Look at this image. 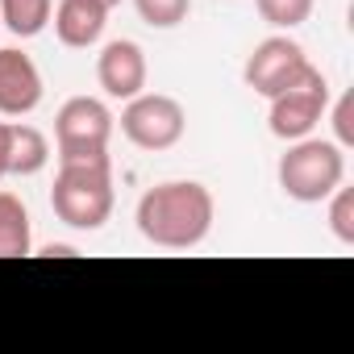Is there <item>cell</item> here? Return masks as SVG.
<instances>
[{"label":"cell","mask_w":354,"mask_h":354,"mask_svg":"<svg viewBox=\"0 0 354 354\" xmlns=\"http://www.w3.org/2000/svg\"><path fill=\"white\" fill-rule=\"evenodd\" d=\"M217 201L196 180H167L142 192L133 221L138 234L158 250H196L213 234Z\"/></svg>","instance_id":"6da1fadb"},{"label":"cell","mask_w":354,"mask_h":354,"mask_svg":"<svg viewBox=\"0 0 354 354\" xmlns=\"http://www.w3.org/2000/svg\"><path fill=\"white\" fill-rule=\"evenodd\" d=\"M113 162L109 154L88 158H59V175L50 188V209L67 230H100L113 217Z\"/></svg>","instance_id":"7a4b0ae2"},{"label":"cell","mask_w":354,"mask_h":354,"mask_svg":"<svg viewBox=\"0 0 354 354\" xmlns=\"http://www.w3.org/2000/svg\"><path fill=\"white\" fill-rule=\"evenodd\" d=\"M275 175H279V188L288 201L321 205L337 184H346V150L333 138H313V133L296 138L283 150Z\"/></svg>","instance_id":"3957f363"},{"label":"cell","mask_w":354,"mask_h":354,"mask_svg":"<svg viewBox=\"0 0 354 354\" xmlns=\"http://www.w3.org/2000/svg\"><path fill=\"white\" fill-rule=\"evenodd\" d=\"M188 129V113L184 104L167 96V92H138L133 100H125L121 109V133L138 146V150H171Z\"/></svg>","instance_id":"277c9868"},{"label":"cell","mask_w":354,"mask_h":354,"mask_svg":"<svg viewBox=\"0 0 354 354\" xmlns=\"http://www.w3.org/2000/svg\"><path fill=\"white\" fill-rule=\"evenodd\" d=\"M329 113V80L308 67L296 84H288L283 92L271 96V113H267V125L275 138L283 142H296V138H308Z\"/></svg>","instance_id":"5b68a950"},{"label":"cell","mask_w":354,"mask_h":354,"mask_svg":"<svg viewBox=\"0 0 354 354\" xmlns=\"http://www.w3.org/2000/svg\"><path fill=\"white\" fill-rule=\"evenodd\" d=\"M109 138H113V113L96 96H71L55 113V146H59V158L109 154Z\"/></svg>","instance_id":"8992f818"},{"label":"cell","mask_w":354,"mask_h":354,"mask_svg":"<svg viewBox=\"0 0 354 354\" xmlns=\"http://www.w3.org/2000/svg\"><path fill=\"white\" fill-rule=\"evenodd\" d=\"M308 67H313V63H308V55H304L300 42H292L288 34H271V38H263V42L246 55L242 80H246L250 92H259V96L271 100L275 92H283L288 84H296Z\"/></svg>","instance_id":"52a82bcc"},{"label":"cell","mask_w":354,"mask_h":354,"mask_svg":"<svg viewBox=\"0 0 354 354\" xmlns=\"http://www.w3.org/2000/svg\"><path fill=\"white\" fill-rule=\"evenodd\" d=\"M38 104H42L38 63L26 50L5 46L0 50V117H30Z\"/></svg>","instance_id":"ba28073f"},{"label":"cell","mask_w":354,"mask_h":354,"mask_svg":"<svg viewBox=\"0 0 354 354\" xmlns=\"http://www.w3.org/2000/svg\"><path fill=\"white\" fill-rule=\"evenodd\" d=\"M96 80L104 88V96L113 100H133L138 92H146V55L138 42L117 38L96 55Z\"/></svg>","instance_id":"9c48e42d"},{"label":"cell","mask_w":354,"mask_h":354,"mask_svg":"<svg viewBox=\"0 0 354 354\" xmlns=\"http://www.w3.org/2000/svg\"><path fill=\"white\" fill-rule=\"evenodd\" d=\"M55 38L71 50H88L100 42L104 26H109V9L100 0H59L55 13H50Z\"/></svg>","instance_id":"30bf717a"},{"label":"cell","mask_w":354,"mask_h":354,"mask_svg":"<svg viewBox=\"0 0 354 354\" xmlns=\"http://www.w3.org/2000/svg\"><path fill=\"white\" fill-rule=\"evenodd\" d=\"M30 246H34L30 209L21 205V196L0 192V259H26Z\"/></svg>","instance_id":"8fae6325"},{"label":"cell","mask_w":354,"mask_h":354,"mask_svg":"<svg viewBox=\"0 0 354 354\" xmlns=\"http://www.w3.org/2000/svg\"><path fill=\"white\" fill-rule=\"evenodd\" d=\"M50 162V142L34 125H9V175H38Z\"/></svg>","instance_id":"7c38bea8"},{"label":"cell","mask_w":354,"mask_h":354,"mask_svg":"<svg viewBox=\"0 0 354 354\" xmlns=\"http://www.w3.org/2000/svg\"><path fill=\"white\" fill-rule=\"evenodd\" d=\"M55 0H0V26L17 38H38L50 26Z\"/></svg>","instance_id":"4fadbf2b"},{"label":"cell","mask_w":354,"mask_h":354,"mask_svg":"<svg viewBox=\"0 0 354 354\" xmlns=\"http://www.w3.org/2000/svg\"><path fill=\"white\" fill-rule=\"evenodd\" d=\"M313 5H317V0H254L259 17H263L267 26H275V30H296V26H304V21L313 17Z\"/></svg>","instance_id":"5bb4252c"},{"label":"cell","mask_w":354,"mask_h":354,"mask_svg":"<svg viewBox=\"0 0 354 354\" xmlns=\"http://www.w3.org/2000/svg\"><path fill=\"white\" fill-rule=\"evenodd\" d=\"M133 9L150 30H175L180 21H188L192 0H133Z\"/></svg>","instance_id":"9a60e30c"},{"label":"cell","mask_w":354,"mask_h":354,"mask_svg":"<svg viewBox=\"0 0 354 354\" xmlns=\"http://www.w3.org/2000/svg\"><path fill=\"white\" fill-rule=\"evenodd\" d=\"M325 201H329V234L342 246H354V188L337 184Z\"/></svg>","instance_id":"2e32d148"},{"label":"cell","mask_w":354,"mask_h":354,"mask_svg":"<svg viewBox=\"0 0 354 354\" xmlns=\"http://www.w3.org/2000/svg\"><path fill=\"white\" fill-rule=\"evenodd\" d=\"M329 117H333V142L346 150V146L354 142V121H350V117H354V96L346 92V96L333 104V113H329Z\"/></svg>","instance_id":"e0dca14e"},{"label":"cell","mask_w":354,"mask_h":354,"mask_svg":"<svg viewBox=\"0 0 354 354\" xmlns=\"http://www.w3.org/2000/svg\"><path fill=\"white\" fill-rule=\"evenodd\" d=\"M9 125L13 121H0V180L9 175Z\"/></svg>","instance_id":"ac0fdd59"},{"label":"cell","mask_w":354,"mask_h":354,"mask_svg":"<svg viewBox=\"0 0 354 354\" xmlns=\"http://www.w3.org/2000/svg\"><path fill=\"white\" fill-rule=\"evenodd\" d=\"M42 254H50V259H71V254H75V250H71V246H63V242H59V246H46V250H42Z\"/></svg>","instance_id":"d6986e66"},{"label":"cell","mask_w":354,"mask_h":354,"mask_svg":"<svg viewBox=\"0 0 354 354\" xmlns=\"http://www.w3.org/2000/svg\"><path fill=\"white\" fill-rule=\"evenodd\" d=\"M100 5H104V9H117V5H121V0H100Z\"/></svg>","instance_id":"ffe728a7"}]
</instances>
